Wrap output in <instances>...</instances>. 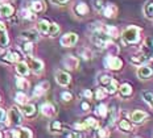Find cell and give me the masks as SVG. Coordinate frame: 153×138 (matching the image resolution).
<instances>
[{"label":"cell","instance_id":"1","mask_svg":"<svg viewBox=\"0 0 153 138\" xmlns=\"http://www.w3.org/2000/svg\"><path fill=\"white\" fill-rule=\"evenodd\" d=\"M102 25V24H100ZM100 25H99V28H97L94 32H92V36H91V41L94 42L97 46H99V47H106V45L111 41V37L108 36V34L106 33V30H103L100 28Z\"/></svg>","mask_w":153,"mask_h":138},{"label":"cell","instance_id":"2","mask_svg":"<svg viewBox=\"0 0 153 138\" xmlns=\"http://www.w3.org/2000/svg\"><path fill=\"white\" fill-rule=\"evenodd\" d=\"M123 38L129 44H137L140 41V28L128 27L123 32Z\"/></svg>","mask_w":153,"mask_h":138},{"label":"cell","instance_id":"3","mask_svg":"<svg viewBox=\"0 0 153 138\" xmlns=\"http://www.w3.org/2000/svg\"><path fill=\"white\" fill-rule=\"evenodd\" d=\"M104 66L110 70H120L123 67V61L120 58H117V57L112 55V54H110L104 59Z\"/></svg>","mask_w":153,"mask_h":138},{"label":"cell","instance_id":"4","mask_svg":"<svg viewBox=\"0 0 153 138\" xmlns=\"http://www.w3.org/2000/svg\"><path fill=\"white\" fill-rule=\"evenodd\" d=\"M21 121H23V117H21V112L19 111L16 107H12L8 112V123L12 125H20Z\"/></svg>","mask_w":153,"mask_h":138},{"label":"cell","instance_id":"5","mask_svg":"<svg viewBox=\"0 0 153 138\" xmlns=\"http://www.w3.org/2000/svg\"><path fill=\"white\" fill-rule=\"evenodd\" d=\"M78 42V36L75 33H66L63 34L59 40V44L65 47H70V46H74V45Z\"/></svg>","mask_w":153,"mask_h":138},{"label":"cell","instance_id":"6","mask_svg":"<svg viewBox=\"0 0 153 138\" xmlns=\"http://www.w3.org/2000/svg\"><path fill=\"white\" fill-rule=\"evenodd\" d=\"M40 111H41V113H42L44 116L49 117V118H52V117H54L57 114V108L54 107L52 103H44V104L41 105Z\"/></svg>","mask_w":153,"mask_h":138},{"label":"cell","instance_id":"7","mask_svg":"<svg viewBox=\"0 0 153 138\" xmlns=\"http://www.w3.org/2000/svg\"><path fill=\"white\" fill-rule=\"evenodd\" d=\"M56 80L59 86L66 87V86L70 83V80H71V76H70L66 71H61V70H59V71L56 72Z\"/></svg>","mask_w":153,"mask_h":138},{"label":"cell","instance_id":"8","mask_svg":"<svg viewBox=\"0 0 153 138\" xmlns=\"http://www.w3.org/2000/svg\"><path fill=\"white\" fill-rule=\"evenodd\" d=\"M8 136L11 137H21V138H30L33 134H32L30 129H28V128H20V129H16V130H12L8 133Z\"/></svg>","mask_w":153,"mask_h":138},{"label":"cell","instance_id":"9","mask_svg":"<svg viewBox=\"0 0 153 138\" xmlns=\"http://www.w3.org/2000/svg\"><path fill=\"white\" fill-rule=\"evenodd\" d=\"M62 65L65 66V69H68V70H75L76 67H78L79 62H78V58H76V57L68 55V57H65V58H63Z\"/></svg>","mask_w":153,"mask_h":138},{"label":"cell","instance_id":"10","mask_svg":"<svg viewBox=\"0 0 153 138\" xmlns=\"http://www.w3.org/2000/svg\"><path fill=\"white\" fill-rule=\"evenodd\" d=\"M20 59H21V57L17 51H7L5 54L1 55V61H4V62H7V63L19 62Z\"/></svg>","mask_w":153,"mask_h":138},{"label":"cell","instance_id":"11","mask_svg":"<svg viewBox=\"0 0 153 138\" xmlns=\"http://www.w3.org/2000/svg\"><path fill=\"white\" fill-rule=\"evenodd\" d=\"M21 38H24L25 41H30V42H36V41L40 40V36H38V32L30 29V30H24L21 32Z\"/></svg>","mask_w":153,"mask_h":138},{"label":"cell","instance_id":"12","mask_svg":"<svg viewBox=\"0 0 153 138\" xmlns=\"http://www.w3.org/2000/svg\"><path fill=\"white\" fill-rule=\"evenodd\" d=\"M49 87H50L49 82H42V83H40V84H37L36 88L33 89V96L34 97H40V96H42L48 89H49Z\"/></svg>","mask_w":153,"mask_h":138},{"label":"cell","instance_id":"13","mask_svg":"<svg viewBox=\"0 0 153 138\" xmlns=\"http://www.w3.org/2000/svg\"><path fill=\"white\" fill-rule=\"evenodd\" d=\"M28 66H29V69L32 71L36 72V74H40L44 70V62L40 59H37V58H32Z\"/></svg>","mask_w":153,"mask_h":138},{"label":"cell","instance_id":"14","mask_svg":"<svg viewBox=\"0 0 153 138\" xmlns=\"http://www.w3.org/2000/svg\"><path fill=\"white\" fill-rule=\"evenodd\" d=\"M152 75H153V70L151 69V67H148V66H141L137 70V76L140 79H143V80L149 79Z\"/></svg>","mask_w":153,"mask_h":138},{"label":"cell","instance_id":"15","mask_svg":"<svg viewBox=\"0 0 153 138\" xmlns=\"http://www.w3.org/2000/svg\"><path fill=\"white\" fill-rule=\"evenodd\" d=\"M15 13V8L11 4H1L0 5V16L1 17H11Z\"/></svg>","mask_w":153,"mask_h":138},{"label":"cell","instance_id":"16","mask_svg":"<svg viewBox=\"0 0 153 138\" xmlns=\"http://www.w3.org/2000/svg\"><path fill=\"white\" fill-rule=\"evenodd\" d=\"M145 118H146V113L143 111H135V112H132V114H131V120H132L135 124L144 123Z\"/></svg>","mask_w":153,"mask_h":138},{"label":"cell","instance_id":"17","mask_svg":"<svg viewBox=\"0 0 153 138\" xmlns=\"http://www.w3.org/2000/svg\"><path fill=\"white\" fill-rule=\"evenodd\" d=\"M16 71L20 76H27L29 74V66H28V63L19 61L17 65H16Z\"/></svg>","mask_w":153,"mask_h":138},{"label":"cell","instance_id":"18","mask_svg":"<svg viewBox=\"0 0 153 138\" xmlns=\"http://www.w3.org/2000/svg\"><path fill=\"white\" fill-rule=\"evenodd\" d=\"M21 112L23 114H25L27 117H33L36 114V107L33 104H23V108H21Z\"/></svg>","mask_w":153,"mask_h":138},{"label":"cell","instance_id":"19","mask_svg":"<svg viewBox=\"0 0 153 138\" xmlns=\"http://www.w3.org/2000/svg\"><path fill=\"white\" fill-rule=\"evenodd\" d=\"M131 61H132L133 65L141 66V63H145L146 61H148V57H146L144 53H137V54H135V55L131 58Z\"/></svg>","mask_w":153,"mask_h":138},{"label":"cell","instance_id":"20","mask_svg":"<svg viewBox=\"0 0 153 138\" xmlns=\"http://www.w3.org/2000/svg\"><path fill=\"white\" fill-rule=\"evenodd\" d=\"M103 15L106 16V17H108V18H114L115 16L117 15V8L115 7L114 4L107 5V7L104 8V11H103Z\"/></svg>","mask_w":153,"mask_h":138},{"label":"cell","instance_id":"21","mask_svg":"<svg viewBox=\"0 0 153 138\" xmlns=\"http://www.w3.org/2000/svg\"><path fill=\"white\" fill-rule=\"evenodd\" d=\"M49 27H50V22L48 20H40L37 24V29L41 34H48L49 32Z\"/></svg>","mask_w":153,"mask_h":138},{"label":"cell","instance_id":"22","mask_svg":"<svg viewBox=\"0 0 153 138\" xmlns=\"http://www.w3.org/2000/svg\"><path fill=\"white\" fill-rule=\"evenodd\" d=\"M29 8L34 12V13H37V12H42L44 9H45V4H44L42 0H36V1H32L30 3V7Z\"/></svg>","mask_w":153,"mask_h":138},{"label":"cell","instance_id":"23","mask_svg":"<svg viewBox=\"0 0 153 138\" xmlns=\"http://www.w3.org/2000/svg\"><path fill=\"white\" fill-rule=\"evenodd\" d=\"M117 89L120 91V95L124 96V97L132 95V87H131V84H128V83H124V84H122Z\"/></svg>","mask_w":153,"mask_h":138},{"label":"cell","instance_id":"24","mask_svg":"<svg viewBox=\"0 0 153 138\" xmlns=\"http://www.w3.org/2000/svg\"><path fill=\"white\" fill-rule=\"evenodd\" d=\"M9 44V37L7 34V30L0 32V49H5Z\"/></svg>","mask_w":153,"mask_h":138},{"label":"cell","instance_id":"25","mask_svg":"<svg viewBox=\"0 0 153 138\" xmlns=\"http://www.w3.org/2000/svg\"><path fill=\"white\" fill-rule=\"evenodd\" d=\"M49 130L52 131V133H59V131L63 130V126H62V124L59 123V121L54 120V121H52V123L49 124Z\"/></svg>","mask_w":153,"mask_h":138},{"label":"cell","instance_id":"26","mask_svg":"<svg viewBox=\"0 0 153 138\" xmlns=\"http://www.w3.org/2000/svg\"><path fill=\"white\" fill-rule=\"evenodd\" d=\"M75 12L78 13L79 16H85L88 13V7L87 4H85V3H79V4L75 5Z\"/></svg>","mask_w":153,"mask_h":138},{"label":"cell","instance_id":"27","mask_svg":"<svg viewBox=\"0 0 153 138\" xmlns=\"http://www.w3.org/2000/svg\"><path fill=\"white\" fill-rule=\"evenodd\" d=\"M16 87L20 89H28L29 88V82L23 76H20V78L16 79Z\"/></svg>","mask_w":153,"mask_h":138},{"label":"cell","instance_id":"28","mask_svg":"<svg viewBox=\"0 0 153 138\" xmlns=\"http://www.w3.org/2000/svg\"><path fill=\"white\" fill-rule=\"evenodd\" d=\"M20 16L23 18H27V20H34L36 18V15H34V12L32 11V9H23V11H20Z\"/></svg>","mask_w":153,"mask_h":138},{"label":"cell","instance_id":"29","mask_svg":"<svg viewBox=\"0 0 153 138\" xmlns=\"http://www.w3.org/2000/svg\"><path fill=\"white\" fill-rule=\"evenodd\" d=\"M119 128L122 129L123 131H132L133 130V128H132V125H131V123L128 120H120L119 121Z\"/></svg>","mask_w":153,"mask_h":138},{"label":"cell","instance_id":"30","mask_svg":"<svg viewBox=\"0 0 153 138\" xmlns=\"http://www.w3.org/2000/svg\"><path fill=\"white\" fill-rule=\"evenodd\" d=\"M104 87H106V92H107V94H115V92L117 91V88H119V86H117V83L112 79L107 86H104Z\"/></svg>","mask_w":153,"mask_h":138},{"label":"cell","instance_id":"31","mask_svg":"<svg viewBox=\"0 0 153 138\" xmlns=\"http://www.w3.org/2000/svg\"><path fill=\"white\" fill-rule=\"evenodd\" d=\"M21 49H23V51L27 54L28 57H30L32 55V51H33V42H30V41H27L25 44H23Z\"/></svg>","mask_w":153,"mask_h":138},{"label":"cell","instance_id":"32","mask_svg":"<svg viewBox=\"0 0 153 138\" xmlns=\"http://www.w3.org/2000/svg\"><path fill=\"white\" fill-rule=\"evenodd\" d=\"M95 113H97L99 117H106L107 113H108V109L104 104H100L97 107V109H95Z\"/></svg>","mask_w":153,"mask_h":138},{"label":"cell","instance_id":"33","mask_svg":"<svg viewBox=\"0 0 153 138\" xmlns=\"http://www.w3.org/2000/svg\"><path fill=\"white\" fill-rule=\"evenodd\" d=\"M85 124L87 125V128H92V129H98L99 128V123L94 117H87L85 120Z\"/></svg>","mask_w":153,"mask_h":138},{"label":"cell","instance_id":"34","mask_svg":"<svg viewBox=\"0 0 153 138\" xmlns=\"http://www.w3.org/2000/svg\"><path fill=\"white\" fill-rule=\"evenodd\" d=\"M104 30H106V33L110 37H112V38L119 37V30H117L116 27H106V28H104Z\"/></svg>","mask_w":153,"mask_h":138},{"label":"cell","instance_id":"35","mask_svg":"<svg viewBox=\"0 0 153 138\" xmlns=\"http://www.w3.org/2000/svg\"><path fill=\"white\" fill-rule=\"evenodd\" d=\"M58 33H59V27H58V24H56V22L50 24V27H49V32H48L49 37H56Z\"/></svg>","mask_w":153,"mask_h":138},{"label":"cell","instance_id":"36","mask_svg":"<svg viewBox=\"0 0 153 138\" xmlns=\"http://www.w3.org/2000/svg\"><path fill=\"white\" fill-rule=\"evenodd\" d=\"M144 13L148 18H153V3H146L144 7Z\"/></svg>","mask_w":153,"mask_h":138},{"label":"cell","instance_id":"37","mask_svg":"<svg viewBox=\"0 0 153 138\" xmlns=\"http://www.w3.org/2000/svg\"><path fill=\"white\" fill-rule=\"evenodd\" d=\"M15 99H16V103H19V104H21V105L27 103V95H25L24 92H17Z\"/></svg>","mask_w":153,"mask_h":138},{"label":"cell","instance_id":"38","mask_svg":"<svg viewBox=\"0 0 153 138\" xmlns=\"http://www.w3.org/2000/svg\"><path fill=\"white\" fill-rule=\"evenodd\" d=\"M79 55H81L83 59H90L91 55H92V53L88 49H81V50H79Z\"/></svg>","mask_w":153,"mask_h":138},{"label":"cell","instance_id":"39","mask_svg":"<svg viewBox=\"0 0 153 138\" xmlns=\"http://www.w3.org/2000/svg\"><path fill=\"white\" fill-rule=\"evenodd\" d=\"M111 80H112V76H110V75H102L99 78V82L102 86H107Z\"/></svg>","mask_w":153,"mask_h":138},{"label":"cell","instance_id":"40","mask_svg":"<svg viewBox=\"0 0 153 138\" xmlns=\"http://www.w3.org/2000/svg\"><path fill=\"white\" fill-rule=\"evenodd\" d=\"M61 97H62L63 101H70L73 99V95L70 94V92H68V91H63L61 94Z\"/></svg>","mask_w":153,"mask_h":138},{"label":"cell","instance_id":"41","mask_svg":"<svg viewBox=\"0 0 153 138\" xmlns=\"http://www.w3.org/2000/svg\"><path fill=\"white\" fill-rule=\"evenodd\" d=\"M74 128H75L76 130H86V129H88V128H87V125H86L85 123L75 124V125H74Z\"/></svg>","mask_w":153,"mask_h":138},{"label":"cell","instance_id":"42","mask_svg":"<svg viewBox=\"0 0 153 138\" xmlns=\"http://www.w3.org/2000/svg\"><path fill=\"white\" fill-rule=\"evenodd\" d=\"M95 97L98 99V100H102V99H104V91L102 88H99L97 91V94H95Z\"/></svg>","mask_w":153,"mask_h":138},{"label":"cell","instance_id":"43","mask_svg":"<svg viewBox=\"0 0 153 138\" xmlns=\"http://www.w3.org/2000/svg\"><path fill=\"white\" fill-rule=\"evenodd\" d=\"M98 136H99V137H108V136H110V131H107V129H99V131H98Z\"/></svg>","mask_w":153,"mask_h":138},{"label":"cell","instance_id":"44","mask_svg":"<svg viewBox=\"0 0 153 138\" xmlns=\"http://www.w3.org/2000/svg\"><path fill=\"white\" fill-rule=\"evenodd\" d=\"M50 1H52L53 4H57V5H63V4H66L69 0H50Z\"/></svg>","mask_w":153,"mask_h":138},{"label":"cell","instance_id":"45","mask_svg":"<svg viewBox=\"0 0 153 138\" xmlns=\"http://www.w3.org/2000/svg\"><path fill=\"white\" fill-rule=\"evenodd\" d=\"M95 8L97 9L103 8V3H102V0H95Z\"/></svg>","mask_w":153,"mask_h":138},{"label":"cell","instance_id":"46","mask_svg":"<svg viewBox=\"0 0 153 138\" xmlns=\"http://www.w3.org/2000/svg\"><path fill=\"white\" fill-rule=\"evenodd\" d=\"M4 120H5V112H4V109L0 108V123H3Z\"/></svg>","mask_w":153,"mask_h":138},{"label":"cell","instance_id":"47","mask_svg":"<svg viewBox=\"0 0 153 138\" xmlns=\"http://www.w3.org/2000/svg\"><path fill=\"white\" fill-rule=\"evenodd\" d=\"M82 109H83V111H88V109H90V105H88V103H86V101H83L82 103Z\"/></svg>","mask_w":153,"mask_h":138},{"label":"cell","instance_id":"48","mask_svg":"<svg viewBox=\"0 0 153 138\" xmlns=\"http://www.w3.org/2000/svg\"><path fill=\"white\" fill-rule=\"evenodd\" d=\"M83 95L86 96L87 99H91V96H92V92L90 91V89H86V91L83 92Z\"/></svg>","mask_w":153,"mask_h":138},{"label":"cell","instance_id":"49","mask_svg":"<svg viewBox=\"0 0 153 138\" xmlns=\"http://www.w3.org/2000/svg\"><path fill=\"white\" fill-rule=\"evenodd\" d=\"M1 30H5V24L3 21H0V32Z\"/></svg>","mask_w":153,"mask_h":138},{"label":"cell","instance_id":"50","mask_svg":"<svg viewBox=\"0 0 153 138\" xmlns=\"http://www.w3.org/2000/svg\"><path fill=\"white\" fill-rule=\"evenodd\" d=\"M1 136H3V134H1V133H0V137H1Z\"/></svg>","mask_w":153,"mask_h":138}]
</instances>
